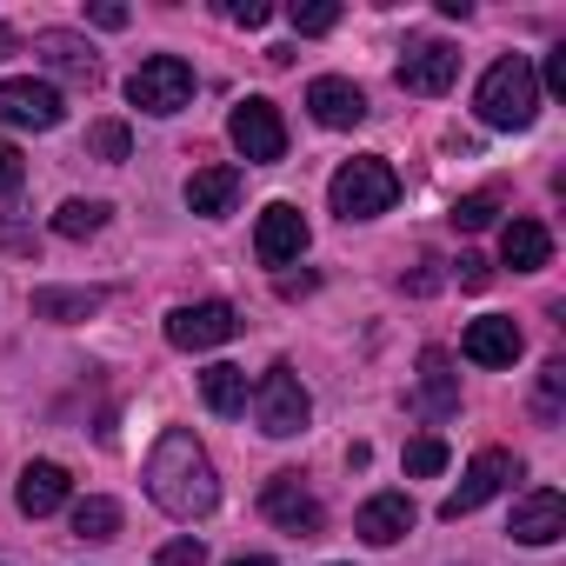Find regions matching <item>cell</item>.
Returning <instances> with one entry per match:
<instances>
[{
	"label": "cell",
	"instance_id": "cell-30",
	"mask_svg": "<svg viewBox=\"0 0 566 566\" xmlns=\"http://www.w3.org/2000/svg\"><path fill=\"white\" fill-rule=\"evenodd\" d=\"M559 394H566V360H546V367H539V413H546V420L559 413Z\"/></svg>",
	"mask_w": 566,
	"mask_h": 566
},
{
	"label": "cell",
	"instance_id": "cell-11",
	"mask_svg": "<svg viewBox=\"0 0 566 566\" xmlns=\"http://www.w3.org/2000/svg\"><path fill=\"white\" fill-rule=\"evenodd\" d=\"M253 253H260V266L301 260V253H307V213H301L294 200H273V207L260 213V227H253Z\"/></svg>",
	"mask_w": 566,
	"mask_h": 566
},
{
	"label": "cell",
	"instance_id": "cell-25",
	"mask_svg": "<svg viewBox=\"0 0 566 566\" xmlns=\"http://www.w3.org/2000/svg\"><path fill=\"white\" fill-rule=\"evenodd\" d=\"M120 533V506L114 500H74V539H114Z\"/></svg>",
	"mask_w": 566,
	"mask_h": 566
},
{
	"label": "cell",
	"instance_id": "cell-2",
	"mask_svg": "<svg viewBox=\"0 0 566 566\" xmlns=\"http://www.w3.org/2000/svg\"><path fill=\"white\" fill-rule=\"evenodd\" d=\"M473 107H480V120L500 127V134L533 127V114H539V74H533V61H526V54L493 61L486 81H480V94H473Z\"/></svg>",
	"mask_w": 566,
	"mask_h": 566
},
{
	"label": "cell",
	"instance_id": "cell-24",
	"mask_svg": "<svg viewBox=\"0 0 566 566\" xmlns=\"http://www.w3.org/2000/svg\"><path fill=\"white\" fill-rule=\"evenodd\" d=\"M107 213H114L107 200H67V207L54 213V233H61V240H87V233L107 227Z\"/></svg>",
	"mask_w": 566,
	"mask_h": 566
},
{
	"label": "cell",
	"instance_id": "cell-22",
	"mask_svg": "<svg viewBox=\"0 0 566 566\" xmlns=\"http://www.w3.org/2000/svg\"><path fill=\"white\" fill-rule=\"evenodd\" d=\"M233 200H240V174H233V167H200V174L187 180V207L207 213V220L233 213Z\"/></svg>",
	"mask_w": 566,
	"mask_h": 566
},
{
	"label": "cell",
	"instance_id": "cell-5",
	"mask_svg": "<svg viewBox=\"0 0 566 566\" xmlns=\"http://www.w3.org/2000/svg\"><path fill=\"white\" fill-rule=\"evenodd\" d=\"M127 101H134L140 114H180V107L193 101V67H187L180 54H154V61L134 67Z\"/></svg>",
	"mask_w": 566,
	"mask_h": 566
},
{
	"label": "cell",
	"instance_id": "cell-16",
	"mask_svg": "<svg viewBox=\"0 0 566 566\" xmlns=\"http://www.w3.org/2000/svg\"><path fill=\"white\" fill-rule=\"evenodd\" d=\"M307 107H314L321 127H360V120H367V94H360L354 81H340V74H321V81L307 87Z\"/></svg>",
	"mask_w": 566,
	"mask_h": 566
},
{
	"label": "cell",
	"instance_id": "cell-20",
	"mask_svg": "<svg viewBox=\"0 0 566 566\" xmlns=\"http://www.w3.org/2000/svg\"><path fill=\"white\" fill-rule=\"evenodd\" d=\"M420 407H427L433 420H447V413L460 407V380H453V354H447V347H427V354H420Z\"/></svg>",
	"mask_w": 566,
	"mask_h": 566
},
{
	"label": "cell",
	"instance_id": "cell-23",
	"mask_svg": "<svg viewBox=\"0 0 566 566\" xmlns=\"http://www.w3.org/2000/svg\"><path fill=\"white\" fill-rule=\"evenodd\" d=\"M200 400H207V413H220V420H233V413H247V374L240 367H207L200 374Z\"/></svg>",
	"mask_w": 566,
	"mask_h": 566
},
{
	"label": "cell",
	"instance_id": "cell-10",
	"mask_svg": "<svg viewBox=\"0 0 566 566\" xmlns=\"http://www.w3.org/2000/svg\"><path fill=\"white\" fill-rule=\"evenodd\" d=\"M0 120L8 127H34V134H54L67 120V101L54 81H0Z\"/></svg>",
	"mask_w": 566,
	"mask_h": 566
},
{
	"label": "cell",
	"instance_id": "cell-34",
	"mask_svg": "<svg viewBox=\"0 0 566 566\" xmlns=\"http://www.w3.org/2000/svg\"><path fill=\"white\" fill-rule=\"evenodd\" d=\"M533 74H539V87H546V94H566V41H559V48L546 54V67H533Z\"/></svg>",
	"mask_w": 566,
	"mask_h": 566
},
{
	"label": "cell",
	"instance_id": "cell-14",
	"mask_svg": "<svg viewBox=\"0 0 566 566\" xmlns=\"http://www.w3.org/2000/svg\"><path fill=\"white\" fill-rule=\"evenodd\" d=\"M67 493H74L67 467H54V460H28V467H21V486H14V500H21V513H28V520H48V513H61V506H67Z\"/></svg>",
	"mask_w": 566,
	"mask_h": 566
},
{
	"label": "cell",
	"instance_id": "cell-32",
	"mask_svg": "<svg viewBox=\"0 0 566 566\" xmlns=\"http://www.w3.org/2000/svg\"><path fill=\"white\" fill-rule=\"evenodd\" d=\"M160 566H207V546L200 539H167L160 546Z\"/></svg>",
	"mask_w": 566,
	"mask_h": 566
},
{
	"label": "cell",
	"instance_id": "cell-33",
	"mask_svg": "<svg viewBox=\"0 0 566 566\" xmlns=\"http://www.w3.org/2000/svg\"><path fill=\"white\" fill-rule=\"evenodd\" d=\"M227 21H240V28H266L273 8H266V0H227Z\"/></svg>",
	"mask_w": 566,
	"mask_h": 566
},
{
	"label": "cell",
	"instance_id": "cell-3",
	"mask_svg": "<svg viewBox=\"0 0 566 566\" xmlns=\"http://www.w3.org/2000/svg\"><path fill=\"white\" fill-rule=\"evenodd\" d=\"M327 200H334L340 220H380V213L400 200V174H394L380 154H360V160H347V167L327 180Z\"/></svg>",
	"mask_w": 566,
	"mask_h": 566
},
{
	"label": "cell",
	"instance_id": "cell-27",
	"mask_svg": "<svg viewBox=\"0 0 566 566\" xmlns=\"http://www.w3.org/2000/svg\"><path fill=\"white\" fill-rule=\"evenodd\" d=\"M87 154H94V160H107V167H120V160L134 154V134H127L120 120H101V127L87 134Z\"/></svg>",
	"mask_w": 566,
	"mask_h": 566
},
{
	"label": "cell",
	"instance_id": "cell-12",
	"mask_svg": "<svg viewBox=\"0 0 566 566\" xmlns=\"http://www.w3.org/2000/svg\"><path fill=\"white\" fill-rule=\"evenodd\" d=\"M453 74H460V48H447V41H407L394 81H400L407 94H447Z\"/></svg>",
	"mask_w": 566,
	"mask_h": 566
},
{
	"label": "cell",
	"instance_id": "cell-9",
	"mask_svg": "<svg viewBox=\"0 0 566 566\" xmlns=\"http://www.w3.org/2000/svg\"><path fill=\"white\" fill-rule=\"evenodd\" d=\"M260 513H266L280 533H294V539H314V533L327 526V513H321V500L301 486V473H273L266 493H260Z\"/></svg>",
	"mask_w": 566,
	"mask_h": 566
},
{
	"label": "cell",
	"instance_id": "cell-37",
	"mask_svg": "<svg viewBox=\"0 0 566 566\" xmlns=\"http://www.w3.org/2000/svg\"><path fill=\"white\" fill-rule=\"evenodd\" d=\"M227 566H273V559H260V553H247V559H227Z\"/></svg>",
	"mask_w": 566,
	"mask_h": 566
},
{
	"label": "cell",
	"instance_id": "cell-8",
	"mask_svg": "<svg viewBox=\"0 0 566 566\" xmlns=\"http://www.w3.org/2000/svg\"><path fill=\"white\" fill-rule=\"evenodd\" d=\"M240 334V314L227 301H193V307H174L167 314V347L180 354H207V347H227Z\"/></svg>",
	"mask_w": 566,
	"mask_h": 566
},
{
	"label": "cell",
	"instance_id": "cell-1",
	"mask_svg": "<svg viewBox=\"0 0 566 566\" xmlns=\"http://www.w3.org/2000/svg\"><path fill=\"white\" fill-rule=\"evenodd\" d=\"M147 493H154V506L174 513V520H200V513L220 506L213 460H207V447H200L187 427H167V433L154 440V453H147Z\"/></svg>",
	"mask_w": 566,
	"mask_h": 566
},
{
	"label": "cell",
	"instance_id": "cell-18",
	"mask_svg": "<svg viewBox=\"0 0 566 566\" xmlns=\"http://www.w3.org/2000/svg\"><path fill=\"white\" fill-rule=\"evenodd\" d=\"M34 54H41L54 74H67V81H87V87L101 81V61H94V48H87L81 34H61V28H48V34L34 41Z\"/></svg>",
	"mask_w": 566,
	"mask_h": 566
},
{
	"label": "cell",
	"instance_id": "cell-17",
	"mask_svg": "<svg viewBox=\"0 0 566 566\" xmlns=\"http://www.w3.org/2000/svg\"><path fill=\"white\" fill-rule=\"evenodd\" d=\"M354 533H360L367 546H394V539H407V533H413V500H407V493H374V500L360 506Z\"/></svg>",
	"mask_w": 566,
	"mask_h": 566
},
{
	"label": "cell",
	"instance_id": "cell-7",
	"mask_svg": "<svg viewBox=\"0 0 566 566\" xmlns=\"http://www.w3.org/2000/svg\"><path fill=\"white\" fill-rule=\"evenodd\" d=\"M227 140L240 147V160H253V167H273L280 154H287V120H280V107H273V101L247 94V101L233 107V120H227Z\"/></svg>",
	"mask_w": 566,
	"mask_h": 566
},
{
	"label": "cell",
	"instance_id": "cell-4",
	"mask_svg": "<svg viewBox=\"0 0 566 566\" xmlns=\"http://www.w3.org/2000/svg\"><path fill=\"white\" fill-rule=\"evenodd\" d=\"M253 420H260L266 440H294V433L314 420V394L301 387V374H294L287 360H273V367L260 374V387H253Z\"/></svg>",
	"mask_w": 566,
	"mask_h": 566
},
{
	"label": "cell",
	"instance_id": "cell-13",
	"mask_svg": "<svg viewBox=\"0 0 566 566\" xmlns=\"http://www.w3.org/2000/svg\"><path fill=\"white\" fill-rule=\"evenodd\" d=\"M520 546H553L559 533H566V493H553V486H533L520 506H513V526H506Z\"/></svg>",
	"mask_w": 566,
	"mask_h": 566
},
{
	"label": "cell",
	"instance_id": "cell-6",
	"mask_svg": "<svg viewBox=\"0 0 566 566\" xmlns=\"http://www.w3.org/2000/svg\"><path fill=\"white\" fill-rule=\"evenodd\" d=\"M520 480V460L506 453V447H486V453H473V467L460 473V486L440 500V520H467V513H480L493 493H506Z\"/></svg>",
	"mask_w": 566,
	"mask_h": 566
},
{
	"label": "cell",
	"instance_id": "cell-31",
	"mask_svg": "<svg viewBox=\"0 0 566 566\" xmlns=\"http://www.w3.org/2000/svg\"><path fill=\"white\" fill-rule=\"evenodd\" d=\"M28 180V160H21V147L14 140H0V193H14Z\"/></svg>",
	"mask_w": 566,
	"mask_h": 566
},
{
	"label": "cell",
	"instance_id": "cell-26",
	"mask_svg": "<svg viewBox=\"0 0 566 566\" xmlns=\"http://www.w3.org/2000/svg\"><path fill=\"white\" fill-rule=\"evenodd\" d=\"M287 21H294V34H334L340 28V8H334V0H294Z\"/></svg>",
	"mask_w": 566,
	"mask_h": 566
},
{
	"label": "cell",
	"instance_id": "cell-15",
	"mask_svg": "<svg viewBox=\"0 0 566 566\" xmlns=\"http://www.w3.org/2000/svg\"><path fill=\"white\" fill-rule=\"evenodd\" d=\"M520 347H526V340H520V327H513L506 314L473 321V327H467V340H460V354H467L473 367H513V360H520Z\"/></svg>",
	"mask_w": 566,
	"mask_h": 566
},
{
	"label": "cell",
	"instance_id": "cell-28",
	"mask_svg": "<svg viewBox=\"0 0 566 566\" xmlns=\"http://www.w3.org/2000/svg\"><path fill=\"white\" fill-rule=\"evenodd\" d=\"M407 473H413V480H433V473H447V440H440V433H420V440H407Z\"/></svg>",
	"mask_w": 566,
	"mask_h": 566
},
{
	"label": "cell",
	"instance_id": "cell-29",
	"mask_svg": "<svg viewBox=\"0 0 566 566\" xmlns=\"http://www.w3.org/2000/svg\"><path fill=\"white\" fill-rule=\"evenodd\" d=\"M493 213H500V200H493V193H467V200H453V213H447V220H453L460 233H480V227H493Z\"/></svg>",
	"mask_w": 566,
	"mask_h": 566
},
{
	"label": "cell",
	"instance_id": "cell-36",
	"mask_svg": "<svg viewBox=\"0 0 566 566\" xmlns=\"http://www.w3.org/2000/svg\"><path fill=\"white\" fill-rule=\"evenodd\" d=\"M94 14V28H127V8L120 0H101V8H87Z\"/></svg>",
	"mask_w": 566,
	"mask_h": 566
},
{
	"label": "cell",
	"instance_id": "cell-35",
	"mask_svg": "<svg viewBox=\"0 0 566 566\" xmlns=\"http://www.w3.org/2000/svg\"><path fill=\"white\" fill-rule=\"evenodd\" d=\"M453 280H460V287H473V294H480V287H486V280H493V266H486L480 253H460V266H453Z\"/></svg>",
	"mask_w": 566,
	"mask_h": 566
},
{
	"label": "cell",
	"instance_id": "cell-21",
	"mask_svg": "<svg viewBox=\"0 0 566 566\" xmlns=\"http://www.w3.org/2000/svg\"><path fill=\"white\" fill-rule=\"evenodd\" d=\"M101 307H107L101 287H41L34 294V321H54V327H74V321H87Z\"/></svg>",
	"mask_w": 566,
	"mask_h": 566
},
{
	"label": "cell",
	"instance_id": "cell-19",
	"mask_svg": "<svg viewBox=\"0 0 566 566\" xmlns=\"http://www.w3.org/2000/svg\"><path fill=\"white\" fill-rule=\"evenodd\" d=\"M500 260H506L513 273H539V266L553 260V233H546L539 220H506V233H500Z\"/></svg>",
	"mask_w": 566,
	"mask_h": 566
}]
</instances>
